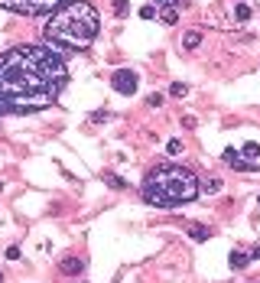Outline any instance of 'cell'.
Wrapping results in <instances>:
<instances>
[{
	"mask_svg": "<svg viewBox=\"0 0 260 283\" xmlns=\"http://www.w3.org/2000/svg\"><path fill=\"white\" fill-rule=\"evenodd\" d=\"M69 85L65 52L52 46H13L0 52V118L52 108Z\"/></svg>",
	"mask_w": 260,
	"mask_h": 283,
	"instance_id": "1",
	"label": "cell"
},
{
	"mask_svg": "<svg viewBox=\"0 0 260 283\" xmlns=\"http://www.w3.org/2000/svg\"><path fill=\"white\" fill-rule=\"evenodd\" d=\"M98 29H101V17L95 3L72 0L46 20L43 36H46V46L59 49V52H85L98 39Z\"/></svg>",
	"mask_w": 260,
	"mask_h": 283,
	"instance_id": "2",
	"label": "cell"
},
{
	"mask_svg": "<svg viewBox=\"0 0 260 283\" xmlns=\"http://www.w3.org/2000/svg\"><path fill=\"white\" fill-rule=\"evenodd\" d=\"M198 199V179L179 163H153L143 179V202L153 209H179Z\"/></svg>",
	"mask_w": 260,
	"mask_h": 283,
	"instance_id": "3",
	"label": "cell"
},
{
	"mask_svg": "<svg viewBox=\"0 0 260 283\" xmlns=\"http://www.w3.org/2000/svg\"><path fill=\"white\" fill-rule=\"evenodd\" d=\"M72 0H0V10L17 13V17H52Z\"/></svg>",
	"mask_w": 260,
	"mask_h": 283,
	"instance_id": "4",
	"label": "cell"
},
{
	"mask_svg": "<svg viewBox=\"0 0 260 283\" xmlns=\"http://www.w3.org/2000/svg\"><path fill=\"white\" fill-rule=\"evenodd\" d=\"M111 88H114L117 94H137V88H140V75L134 72V69H114V75H111Z\"/></svg>",
	"mask_w": 260,
	"mask_h": 283,
	"instance_id": "5",
	"label": "cell"
},
{
	"mask_svg": "<svg viewBox=\"0 0 260 283\" xmlns=\"http://www.w3.org/2000/svg\"><path fill=\"white\" fill-rule=\"evenodd\" d=\"M221 156H224V163H228V166H234L237 173H254V169H257V166H254V160H244V156L237 153L234 146H228V150H224Z\"/></svg>",
	"mask_w": 260,
	"mask_h": 283,
	"instance_id": "6",
	"label": "cell"
},
{
	"mask_svg": "<svg viewBox=\"0 0 260 283\" xmlns=\"http://www.w3.org/2000/svg\"><path fill=\"white\" fill-rule=\"evenodd\" d=\"M59 274L62 277H81L85 274V260H81V257H62V260H59Z\"/></svg>",
	"mask_w": 260,
	"mask_h": 283,
	"instance_id": "7",
	"label": "cell"
},
{
	"mask_svg": "<svg viewBox=\"0 0 260 283\" xmlns=\"http://www.w3.org/2000/svg\"><path fill=\"white\" fill-rule=\"evenodd\" d=\"M228 264H231V270H244V267L251 264V251H241V247H234L231 254H228Z\"/></svg>",
	"mask_w": 260,
	"mask_h": 283,
	"instance_id": "8",
	"label": "cell"
},
{
	"mask_svg": "<svg viewBox=\"0 0 260 283\" xmlns=\"http://www.w3.org/2000/svg\"><path fill=\"white\" fill-rule=\"evenodd\" d=\"M156 17H160L163 26H176V23H179V7H160Z\"/></svg>",
	"mask_w": 260,
	"mask_h": 283,
	"instance_id": "9",
	"label": "cell"
},
{
	"mask_svg": "<svg viewBox=\"0 0 260 283\" xmlns=\"http://www.w3.org/2000/svg\"><path fill=\"white\" fill-rule=\"evenodd\" d=\"M202 46V29H186L182 33V49H198Z\"/></svg>",
	"mask_w": 260,
	"mask_h": 283,
	"instance_id": "10",
	"label": "cell"
},
{
	"mask_svg": "<svg viewBox=\"0 0 260 283\" xmlns=\"http://www.w3.org/2000/svg\"><path fill=\"white\" fill-rule=\"evenodd\" d=\"M189 237H192V241H208V237H212V228H205V225H189Z\"/></svg>",
	"mask_w": 260,
	"mask_h": 283,
	"instance_id": "11",
	"label": "cell"
},
{
	"mask_svg": "<svg viewBox=\"0 0 260 283\" xmlns=\"http://www.w3.org/2000/svg\"><path fill=\"white\" fill-rule=\"evenodd\" d=\"M221 179L218 176H212V179H205V186H198V192H205V195H215V192H221Z\"/></svg>",
	"mask_w": 260,
	"mask_h": 283,
	"instance_id": "12",
	"label": "cell"
},
{
	"mask_svg": "<svg viewBox=\"0 0 260 283\" xmlns=\"http://www.w3.org/2000/svg\"><path fill=\"white\" fill-rule=\"evenodd\" d=\"M251 13H254V10L247 7V3H237V7H234V20H237V23H247Z\"/></svg>",
	"mask_w": 260,
	"mask_h": 283,
	"instance_id": "13",
	"label": "cell"
},
{
	"mask_svg": "<svg viewBox=\"0 0 260 283\" xmlns=\"http://www.w3.org/2000/svg\"><path fill=\"white\" fill-rule=\"evenodd\" d=\"M104 183H108L111 189H117V192H120V189H127V183L120 179V176H114V173H104Z\"/></svg>",
	"mask_w": 260,
	"mask_h": 283,
	"instance_id": "14",
	"label": "cell"
},
{
	"mask_svg": "<svg viewBox=\"0 0 260 283\" xmlns=\"http://www.w3.org/2000/svg\"><path fill=\"white\" fill-rule=\"evenodd\" d=\"M169 94H172V98H186V94H189V85H186V82H172V85H169Z\"/></svg>",
	"mask_w": 260,
	"mask_h": 283,
	"instance_id": "15",
	"label": "cell"
},
{
	"mask_svg": "<svg viewBox=\"0 0 260 283\" xmlns=\"http://www.w3.org/2000/svg\"><path fill=\"white\" fill-rule=\"evenodd\" d=\"M166 150H169V156H179L182 150H186V143H182V137H172L169 143H166Z\"/></svg>",
	"mask_w": 260,
	"mask_h": 283,
	"instance_id": "16",
	"label": "cell"
},
{
	"mask_svg": "<svg viewBox=\"0 0 260 283\" xmlns=\"http://www.w3.org/2000/svg\"><path fill=\"white\" fill-rule=\"evenodd\" d=\"M104 120H111V111H108V108L91 111V124H104Z\"/></svg>",
	"mask_w": 260,
	"mask_h": 283,
	"instance_id": "17",
	"label": "cell"
},
{
	"mask_svg": "<svg viewBox=\"0 0 260 283\" xmlns=\"http://www.w3.org/2000/svg\"><path fill=\"white\" fill-rule=\"evenodd\" d=\"M114 13H117L120 20L130 17V3H127V0H114Z\"/></svg>",
	"mask_w": 260,
	"mask_h": 283,
	"instance_id": "18",
	"label": "cell"
},
{
	"mask_svg": "<svg viewBox=\"0 0 260 283\" xmlns=\"http://www.w3.org/2000/svg\"><path fill=\"white\" fill-rule=\"evenodd\" d=\"M260 156V143H244V160H257Z\"/></svg>",
	"mask_w": 260,
	"mask_h": 283,
	"instance_id": "19",
	"label": "cell"
},
{
	"mask_svg": "<svg viewBox=\"0 0 260 283\" xmlns=\"http://www.w3.org/2000/svg\"><path fill=\"white\" fill-rule=\"evenodd\" d=\"M137 13H140L143 20H153V17H156V7H153V3H146V7H140Z\"/></svg>",
	"mask_w": 260,
	"mask_h": 283,
	"instance_id": "20",
	"label": "cell"
},
{
	"mask_svg": "<svg viewBox=\"0 0 260 283\" xmlns=\"http://www.w3.org/2000/svg\"><path fill=\"white\" fill-rule=\"evenodd\" d=\"M20 257H23L20 244H10V247H7V260H20Z\"/></svg>",
	"mask_w": 260,
	"mask_h": 283,
	"instance_id": "21",
	"label": "cell"
},
{
	"mask_svg": "<svg viewBox=\"0 0 260 283\" xmlns=\"http://www.w3.org/2000/svg\"><path fill=\"white\" fill-rule=\"evenodd\" d=\"M195 124H198V120L192 118V114H186V118H182V127H189V130H195Z\"/></svg>",
	"mask_w": 260,
	"mask_h": 283,
	"instance_id": "22",
	"label": "cell"
},
{
	"mask_svg": "<svg viewBox=\"0 0 260 283\" xmlns=\"http://www.w3.org/2000/svg\"><path fill=\"white\" fill-rule=\"evenodd\" d=\"M146 104H150V108H160V104H163V94H150V98H146Z\"/></svg>",
	"mask_w": 260,
	"mask_h": 283,
	"instance_id": "23",
	"label": "cell"
},
{
	"mask_svg": "<svg viewBox=\"0 0 260 283\" xmlns=\"http://www.w3.org/2000/svg\"><path fill=\"white\" fill-rule=\"evenodd\" d=\"M156 7H179V0H156Z\"/></svg>",
	"mask_w": 260,
	"mask_h": 283,
	"instance_id": "24",
	"label": "cell"
},
{
	"mask_svg": "<svg viewBox=\"0 0 260 283\" xmlns=\"http://www.w3.org/2000/svg\"><path fill=\"white\" fill-rule=\"evenodd\" d=\"M251 260H260V244H257V247H251Z\"/></svg>",
	"mask_w": 260,
	"mask_h": 283,
	"instance_id": "25",
	"label": "cell"
},
{
	"mask_svg": "<svg viewBox=\"0 0 260 283\" xmlns=\"http://www.w3.org/2000/svg\"><path fill=\"white\" fill-rule=\"evenodd\" d=\"M0 283H3V274H0Z\"/></svg>",
	"mask_w": 260,
	"mask_h": 283,
	"instance_id": "26",
	"label": "cell"
},
{
	"mask_svg": "<svg viewBox=\"0 0 260 283\" xmlns=\"http://www.w3.org/2000/svg\"><path fill=\"white\" fill-rule=\"evenodd\" d=\"M257 202H260V195H257Z\"/></svg>",
	"mask_w": 260,
	"mask_h": 283,
	"instance_id": "27",
	"label": "cell"
}]
</instances>
